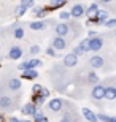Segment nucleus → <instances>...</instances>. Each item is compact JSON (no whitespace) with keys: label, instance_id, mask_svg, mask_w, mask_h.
<instances>
[{"label":"nucleus","instance_id":"c85d7f7f","mask_svg":"<svg viewBox=\"0 0 116 122\" xmlns=\"http://www.w3.org/2000/svg\"><path fill=\"white\" fill-rule=\"evenodd\" d=\"M33 119H35L37 122H43V121H45L46 117L43 116V113H40V111H37V113L33 114Z\"/></svg>","mask_w":116,"mask_h":122},{"label":"nucleus","instance_id":"6e6552de","mask_svg":"<svg viewBox=\"0 0 116 122\" xmlns=\"http://www.w3.org/2000/svg\"><path fill=\"white\" fill-rule=\"evenodd\" d=\"M62 63H64V67L72 68V67H75L76 63H78V57H76V56L73 54V52H70V54L64 56V60H62Z\"/></svg>","mask_w":116,"mask_h":122},{"label":"nucleus","instance_id":"72a5a7b5","mask_svg":"<svg viewBox=\"0 0 116 122\" xmlns=\"http://www.w3.org/2000/svg\"><path fill=\"white\" fill-rule=\"evenodd\" d=\"M59 16H61V19H65V21L72 18V16H70V13H68V11H62V13L59 14Z\"/></svg>","mask_w":116,"mask_h":122},{"label":"nucleus","instance_id":"39448f33","mask_svg":"<svg viewBox=\"0 0 116 122\" xmlns=\"http://www.w3.org/2000/svg\"><path fill=\"white\" fill-rule=\"evenodd\" d=\"M51 48H53L54 51H64L65 48H67V41L64 40L62 36H54L53 38V45H51Z\"/></svg>","mask_w":116,"mask_h":122},{"label":"nucleus","instance_id":"20e7f679","mask_svg":"<svg viewBox=\"0 0 116 122\" xmlns=\"http://www.w3.org/2000/svg\"><path fill=\"white\" fill-rule=\"evenodd\" d=\"M64 105H65V102L61 98H53L48 102V108L53 111V113H59V111H62Z\"/></svg>","mask_w":116,"mask_h":122},{"label":"nucleus","instance_id":"9b49d317","mask_svg":"<svg viewBox=\"0 0 116 122\" xmlns=\"http://www.w3.org/2000/svg\"><path fill=\"white\" fill-rule=\"evenodd\" d=\"M107 19H108V13L105 11V10H99L97 14H95L94 18H91V21H95V22H99V24H103Z\"/></svg>","mask_w":116,"mask_h":122},{"label":"nucleus","instance_id":"6ab92c4d","mask_svg":"<svg viewBox=\"0 0 116 122\" xmlns=\"http://www.w3.org/2000/svg\"><path fill=\"white\" fill-rule=\"evenodd\" d=\"M30 30H43L46 27V22L45 21H35V22H30L29 24Z\"/></svg>","mask_w":116,"mask_h":122},{"label":"nucleus","instance_id":"aec40b11","mask_svg":"<svg viewBox=\"0 0 116 122\" xmlns=\"http://www.w3.org/2000/svg\"><path fill=\"white\" fill-rule=\"evenodd\" d=\"M75 121H76V114H75V111H72V113L65 111V114H64V117L61 119L59 122H75Z\"/></svg>","mask_w":116,"mask_h":122},{"label":"nucleus","instance_id":"cd10ccee","mask_svg":"<svg viewBox=\"0 0 116 122\" xmlns=\"http://www.w3.org/2000/svg\"><path fill=\"white\" fill-rule=\"evenodd\" d=\"M40 46H37V45H33V46H30V49H29V52H30V56H37L38 52H40Z\"/></svg>","mask_w":116,"mask_h":122},{"label":"nucleus","instance_id":"4468645a","mask_svg":"<svg viewBox=\"0 0 116 122\" xmlns=\"http://www.w3.org/2000/svg\"><path fill=\"white\" fill-rule=\"evenodd\" d=\"M81 113H83V116H84L89 122H97L99 121L97 114H94V111H91L89 108H83V109H81Z\"/></svg>","mask_w":116,"mask_h":122},{"label":"nucleus","instance_id":"4be33fe9","mask_svg":"<svg viewBox=\"0 0 116 122\" xmlns=\"http://www.w3.org/2000/svg\"><path fill=\"white\" fill-rule=\"evenodd\" d=\"M97 119H100V121L103 122H116V116H110V114H99Z\"/></svg>","mask_w":116,"mask_h":122},{"label":"nucleus","instance_id":"7ed1b4c3","mask_svg":"<svg viewBox=\"0 0 116 122\" xmlns=\"http://www.w3.org/2000/svg\"><path fill=\"white\" fill-rule=\"evenodd\" d=\"M103 46V40L100 38V36H92V38H89V45H88V51H92V52H95V51H100V48Z\"/></svg>","mask_w":116,"mask_h":122},{"label":"nucleus","instance_id":"c756f323","mask_svg":"<svg viewBox=\"0 0 116 122\" xmlns=\"http://www.w3.org/2000/svg\"><path fill=\"white\" fill-rule=\"evenodd\" d=\"M21 6H24V8H30V6H33V0H21Z\"/></svg>","mask_w":116,"mask_h":122},{"label":"nucleus","instance_id":"5701e85b","mask_svg":"<svg viewBox=\"0 0 116 122\" xmlns=\"http://www.w3.org/2000/svg\"><path fill=\"white\" fill-rule=\"evenodd\" d=\"M37 76H38V73L35 70H26L22 73V78H26V79H35Z\"/></svg>","mask_w":116,"mask_h":122},{"label":"nucleus","instance_id":"9d476101","mask_svg":"<svg viewBox=\"0 0 116 122\" xmlns=\"http://www.w3.org/2000/svg\"><path fill=\"white\" fill-rule=\"evenodd\" d=\"M8 57L11 60H18L22 57V48H19V46H13L8 52Z\"/></svg>","mask_w":116,"mask_h":122},{"label":"nucleus","instance_id":"f3484780","mask_svg":"<svg viewBox=\"0 0 116 122\" xmlns=\"http://www.w3.org/2000/svg\"><path fill=\"white\" fill-rule=\"evenodd\" d=\"M13 36L16 38V40L24 38V29L21 27L19 24H14V27H13Z\"/></svg>","mask_w":116,"mask_h":122},{"label":"nucleus","instance_id":"ddd939ff","mask_svg":"<svg viewBox=\"0 0 116 122\" xmlns=\"http://www.w3.org/2000/svg\"><path fill=\"white\" fill-rule=\"evenodd\" d=\"M89 63H91L92 68H102L103 63H105V60H103V57H100V56H92L91 60H89Z\"/></svg>","mask_w":116,"mask_h":122},{"label":"nucleus","instance_id":"f8f14e48","mask_svg":"<svg viewBox=\"0 0 116 122\" xmlns=\"http://www.w3.org/2000/svg\"><path fill=\"white\" fill-rule=\"evenodd\" d=\"M103 98H107L108 102L116 100V86H107L105 87V97Z\"/></svg>","mask_w":116,"mask_h":122},{"label":"nucleus","instance_id":"b1692460","mask_svg":"<svg viewBox=\"0 0 116 122\" xmlns=\"http://www.w3.org/2000/svg\"><path fill=\"white\" fill-rule=\"evenodd\" d=\"M88 82H89V84H92V86L99 84V76H97L94 71H91L89 75H88Z\"/></svg>","mask_w":116,"mask_h":122},{"label":"nucleus","instance_id":"dca6fc26","mask_svg":"<svg viewBox=\"0 0 116 122\" xmlns=\"http://www.w3.org/2000/svg\"><path fill=\"white\" fill-rule=\"evenodd\" d=\"M35 113H37V106H35L33 103H27V105H24L22 114H27V116H33Z\"/></svg>","mask_w":116,"mask_h":122},{"label":"nucleus","instance_id":"58836bf2","mask_svg":"<svg viewBox=\"0 0 116 122\" xmlns=\"http://www.w3.org/2000/svg\"><path fill=\"white\" fill-rule=\"evenodd\" d=\"M115 36H116V27H115Z\"/></svg>","mask_w":116,"mask_h":122},{"label":"nucleus","instance_id":"473e14b6","mask_svg":"<svg viewBox=\"0 0 116 122\" xmlns=\"http://www.w3.org/2000/svg\"><path fill=\"white\" fill-rule=\"evenodd\" d=\"M41 89H43V87H41L40 84H35V86L32 87V92H33L35 95H38V94H40V91H41Z\"/></svg>","mask_w":116,"mask_h":122},{"label":"nucleus","instance_id":"f257e3e1","mask_svg":"<svg viewBox=\"0 0 116 122\" xmlns=\"http://www.w3.org/2000/svg\"><path fill=\"white\" fill-rule=\"evenodd\" d=\"M103 97H105V86L95 84L91 91V98L95 100V102H100V100H103Z\"/></svg>","mask_w":116,"mask_h":122},{"label":"nucleus","instance_id":"f03ea898","mask_svg":"<svg viewBox=\"0 0 116 122\" xmlns=\"http://www.w3.org/2000/svg\"><path fill=\"white\" fill-rule=\"evenodd\" d=\"M41 60L40 59H30V60H26V62L19 63L18 68L19 70H22V71H26V70H35V67H38V65H41Z\"/></svg>","mask_w":116,"mask_h":122},{"label":"nucleus","instance_id":"a211bd4d","mask_svg":"<svg viewBox=\"0 0 116 122\" xmlns=\"http://www.w3.org/2000/svg\"><path fill=\"white\" fill-rule=\"evenodd\" d=\"M8 89L10 91H19L21 89V81H19L18 78H11L8 81Z\"/></svg>","mask_w":116,"mask_h":122},{"label":"nucleus","instance_id":"2f4dec72","mask_svg":"<svg viewBox=\"0 0 116 122\" xmlns=\"http://www.w3.org/2000/svg\"><path fill=\"white\" fill-rule=\"evenodd\" d=\"M26 11H27V10L24 8V6H21V5L16 8V14H18V16H22V14H26Z\"/></svg>","mask_w":116,"mask_h":122},{"label":"nucleus","instance_id":"393cba45","mask_svg":"<svg viewBox=\"0 0 116 122\" xmlns=\"http://www.w3.org/2000/svg\"><path fill=\"white\" fill-rule=\"evenodd\" d=\"M67 3V0H51V6L53 8H61Z\"/></svg>","mask_w":116,"mask_h":122},{"label":"nucleus","instance_id":"c9c22d12","mask_svg":"<svg viewBox=\"0 0 116 122\" xmlns=\"http://www.w3.org/2000/svg\"><path fill=\"white\" fill-rule=\"evenodd\" d=\"M99 2H100V3H105V5H107V3H111L113 0H99Z\"/></svg>","mask_w":116,"mask_h":122},{"label":"nucleus","instance_id":"2eb2a0df","mask_svg":"<svg viewBox=\"0 0 116 122\" xmlns=\"http://www.w3.org/2000/svg\"><path fill=\"white\" fill-rule=\"evenodd\" d=\"M13 108V100L10 97H0V109H11Z\"/></svg>","mask_w":116,"mask_h":122},{"label":"nucleus","instance_id":"7c9ffc66","mask_svg":"<svg viewBox=\"0 0 116 122\" xmlns=\"http://www.w3.org/2000/svg\"><path fill=\"white\" fill-rule=\"evenodd\" d=\"M43 102H45V98H43L40 94H38V95H33V105H41Z\"/></svg>","mask_w":116,"mask_h":122},{"label":"nucleus","instance_id":"423d86ee","mask_svg":"<svg viewBox=\"0 0 116 122\" xmlns=\"http://www.w3.org/2000/svg\"><path fill=\"white\" fill-rule=\"evenodd\" d=\"M68 32H70V24L68 22H59L56 24V33H57V36H65L68 35Z\"/></svg>","mask_w":116,"mask_h":122},{"label":"nucleus","instance_id":"f704fd0d","mask_svg":"<svg viewBox=\"0 0 116 122\" xmlns=\"http://www.w3.org/2000/svg\"><path fill=\"white\" fill-rule=\"evenodd\" d=\"M46 52H48V56H51V57H56V51H54L51 46H49L48 49H46Z\"/></svg>","mask_w":116,"mask_h":122},{"label":"nucleus","instance_id":"a878e982","mask_svg":"<svg viewBox=\"0 0 116 122\" xmlns=\"http://www.w3.org/2000/svg\"><path fill=\"white\" fill-rule=\"evenodd\" d=\"M103 25L108 29H115L116 27V19H107L105 22H103Z\"/></svg>","mask_w":116,"mask_h":122},{"label":"nucleus","instance_id":"1a4fd4ad","mask_svg":"<svg viewBox=\"0 0 116 122\" xmlns=\"http://www.w3.org/2000/svg\"><path fill=\"white\" fill-rule=\"evenodd\" d=\"M88 45H89V38H84V40L81 41L80 45L76 46L75 48V51H73V54L76 56V57H78V56H83L86 52V51H88Z\"/></svg>","mask_w":116,"mask_h":122},{"label":"nucleus","instance_id":"e433bc0d","mask_svg":"<svg viewBox=\"0 0 116 122\" xmlns=\"http://www.w3.org/2000/svg\"><path fill=\"white\" fill-rule=\"evenodd\" d=\"M10 122H21V119H18V117H11V119H10Z\"/></svg>","mask_w":116,"mask_h":122},{"label":"nucleus","instance_id":"412c9836","mask_svg":"<svg viewBox=\"0 0 116 122\" xmlns=\"http://www.w3.org/2000/svg\"><path fill=\"white\" fill-rule=\"evenodd\" d=\"M97 11H99V6H97V3H92V5L89 6V8H88V10L84 11V14H88L89 18H94V16L97 14Z\"/></svg>","mask_w":116,"mask_h":122},{"label":"nucleus","instance_id":"0eeeda50","mask_svg":"<svg viewBox=\"0 0 116 122\" xmlns=\"http://www.w3.org/2000/svg\"><path fill=\"white\" fill-rule=\"evenodd\" d=\"M84 11H86V8L83 6L81 3H76V5H73L72 6V10H70V16L72 18H81V16H84Z\"/></svg>","mask_w":116,"mask_h":122},{"label":"nucleus","instance_id":"bb28decb","mask_svg":"<svg viewBox=\"0 0 116 122\" xmlns=\"http://www.w3.org/2000/svg\"><path fill=\"white\" fill-rule=\"evenodd\" d=\"M33 14H35L37 18H43L46 14V11H45V8H35L33 10Z\"/></svg>","mask_w":116,"mask_h":122},{"label":"nucleus","instance_id":"4c0bfd02","mask_svg":"<svg viewBox=\"0 0 116 122\" xmlns=\"http://www.w3.org/2000/svg\"><path fill=\"white\" fill-rule=\"evenodd\" d=\"M21 122H30V121H21Z\"/></svg>","mask_w":116,"mask_h":122}]
</instances>
